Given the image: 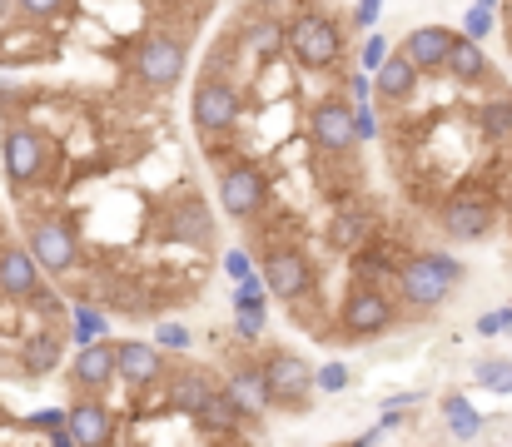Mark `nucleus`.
I'll use <instances>...</instances> for the list:
<instances>
[{"instance_id": "41", "label": "nucleus", "mask_w": 512, "mask_h": 447, "mask_svg": "<svg viewBox=\"0 0 512 447\" xmlns=\"http://www.w3.org/2000/svg\"><path fill=\"white\" fill-rule=\"evenodd\" d=\"M348 90H353V100H348V105H373V75H363V70H358V75L348 80Z\"/></svg>"}, {"instance_id": "38", "label": "nucleus", "mask_w": 512, "mask_h": 447, "mask_svg": "<svg viewBox=\"0 0 512 447\" xmlns=\"http://www.w3.org/2000/svg\"><path fill=\"white\" fill-rule=\"evenodd\" d=\"M264 328H269V313H234V333H239V343H259Z\"/></svg>"}, {"instance_id": "44", "label": "nucleus", "mask_w": 512, "mask_h": 447, "mask_svg": "<svg viewBox=\"0 0 512 447\" xmlns=\"http://www.w3.org/2000/svg\"><path fill=\"white\" fill-rule=\"evenodd\" d=\"M378 10H383V0H358V10H353V20H358V25L368 30V25L378 20Z\"/></svg>"}, {"instance_id": "30", "label": "nucleus", "mask_w": 512, "mask_h": 447, "mask_svg": "<svg viewBox=\"0 0 512 447\" xmlns=\"http://www.w3.org/2000/svg\"><path fill=\"white\" fill-rule=\"evenodd\" d=\"M229 308H234V313H269L264 279H259V274H254V279H239V284L229 289Z\"/></svg>"}, {"instance_id": "7", "label": "nucleus", "mask_w": 512, "mask_h": 447, "mask_svg": "<svg viewBox=\"0 0 512 447\" xmlns=\"http://www.w3.org/2000/svg\"><path fill=\"white\" fill-rule=\"evenodd\" d=\"M214 189H219V209L234 219V224H254L269 204V174L244 159V154H229L214 174Z\"/></svg>"}, {"instance_id": "31", "label": "nucleus", "mask_w": 512, "mask_h": 447, "mask_svg": "<svg viewBox=\"0 0 512 447\" xmlns=\"http://www.w3.org/2000/svg\"><path fill=\"white\" fill-rule=\"evenodd\" d=\"M478 130H483V140H503L512 130V100L508 95H498V100H488L483 110H478Z\"/></svg>"}, {"instance_id": "47", "label": "nucleus", "mask_w": 512, "mask_h": 447, "mask_svg": "<svg viewBox=\"0 0 512 447\" xmlns=\"http://www.w3.org/2000/svg\"><path fill=\"white\" fill-rule=\"evenodd\" d=\"M50 447H80V443L70 438V428H60V433H50Z\"/></svg>"}, {"instance_id": "39", "label": "nucleus", "mask_w": 512, "mask_h": 447, "mask_svg": "<svg viewBox=\"0 0 512 447\" xmlns=\"http://www.w3.org/2000/svg\"><path fill=\"white\" fill-rule=\"evenodd\" d=\"M383 60H388V40H383V35H368V40H363V55H358L363 75H373V70L383 65Z\"/></svg>"}, {"instance_id": "8", "label": "nucleus", "mask_w": 512, "mask_h": 447, "mask_svg": "<svg viewBox=\"0 0 512 447\" xmlns=\"http://www.w3.org/2000/svg\"><path fill=\"white\" fill-rule=\"evenodd\" d=\"M25 249L40 264V274H50V279H65L80 269V234L60 214H40L35 224H25Z\"/></svg>"}, {"instance_id": "4", "label": "nucleus", "mask_w": 512, "mask_h": 447, "mask_svg": "<svg viewBox=\"0 0 512 447\" xmlns=\"http://www.w3.org/2000/svg\"><path fill=\"white\" fill-rule=\"evenodd\" d=\"M184 65H189V40L174 35V30H145L130 45V70L155 95H170L174 85L184 80Z\"/></svg>"}, {"instance_id": "2", "label": "nucleus", "mask_w": 512, "mask_h": 447, "mask_svg": "<svg viewBox=\"0 0 512 447\" xmlns=\"http://www.w3.org/2000/svg\"><path fill=\"white\" fill-rule=\"evenodd\" d=\"M239 115H244V90H239V80H234L219 60L204 65V75L194 80V95H189V120H194L199 140L214 145V140L234 135Z\"/></svg>"}, {"instance_id": "12", "label": "nucleus", "mask_w": 512, "mask_h": 447, "mask_svg": "<svg viewBox=\"0 0 512 447\" xmlns=\"http://www.w3.org/2000/svg\"><path fill=\"white\" fill-rule=\"evenodd\" d=\"M219 393L234 403V413H239L244 423H264V418L274 413L269 383H264V368H259V353H254V358H249V353H234V358L224 363V373H219Z\"/></svg>"}, {"instance_id": "20", "label": "nucleus", "mask_w": 512, "mask_h": 447, "mask_svg": "<svg viewBox=\"0 0 512 447\" xmlns=\"http://www.w3.org/2000/svg\"><path fill=\"white\" fill-rule=\"evenodd\" d=\"M324 239H329L334 254H358V249L373 239V214H368L363 204H343V209H334Z\"/></svg>"}, {"instance_id": "21", "label": "nucleus", "mask_w": 512, "mask_h": 447, "mask_svg": "<svg viewBox=\"0 0 512 447\" xmlns=\"http://www.w3.org/2000/svg\"><path fill=\"white\" fill-rule=\"evenodd\" d=\"M234 45H239L249 60H259V65L279 60V55H284V25H279V15H249Z\"/></svg>"}, {"instance_id": "50", "label": "nucleus", "mask_w": 512, "mask_h": 447, "mask_svg": "<svg viewBox=\"0 0 512 447\" xmlns=\"http://www.w3.org/2000/svg\"><path fill=\"white\" fill-rule=\"evenodd\" d=\"M214 447H244V443H214Z\"/></svg>"}, {"instance_id": "10", "label": "nucleus", "mask_w": 512, "mask_h": 447, "mask_svg": "<svg viewBox=\"0 0 512 447\" xmlns=\"http://www.w3.org/2000/svg\"><path fill=\"white\" fill-rule=\"evenodd\" d=\"M259 279H264L269 298H279V303H299L319 284V274H314V264L299 244H269L259 254Z\"/></svg>"}, {"instance_id": "43", "label": "nucleus", "mask_w": 512, "mask_h": 447, "mask_svg": "<svg viewBox=\"0 0 512 447\" xmlns=\"http://www.w3.org/2000/svg\"><path fill=\"white\" fill-rule=\"evenodd\" d=\"M378 433H393V428H403V408H378V423H373Z\"/></svg>"}, {"instance_id": "34", "label": "nucleus", "mask_w": 512, "mask_h": 447, "mask_svg": "<svg viewBox=\"0 0 512 447\" xmlns=\"http://www.w3.org/2000/svg\"><path fill=\"white\" fill-rule=\"evenodd\" d=\"M353 388V373H348V363H324V368H314V393H348Z\"/></svg>"}, {"instance_id": "13", "label": "nucleus", "mask_w": 512, "mask_h": 447, "mask_svg": "<svg viewBox=\"0 0 512 447\" xmlns=\"http://www.w3.org/2000/svg\"><path fill=\"white\" fill-rule=\"evenodd\" d=\"M165 353L150 338H115V383L125 393H150L155 383H165Z\"/></svg>"}, {"instance_id": "14", "label": "nucleus", "mask_w": 512, "mask_h": 447, "mask_svg": "<svg viewBox=\"0 0 512 447\" xmlns=\"http://www.w3.org/2000/svg\"><path fill=\"white\" fill-rule=\"evenodd\" d=\"M309 145L319 149V154H329V159L358 149V140H353V105L348 100L329 95V100H319L309 110Z\"/></svg>"}, {"instance_id": "36", "label": "nucleus", "mask_w": 512, "mask_h": 447, "mask_svg": "<svg viewBox=\"0 0 512 447\" xmlns=\"http://www.w3.org/2000/svg\"><path fill=\"white\" fill-rule=\"evenodd\" d=\"M254 274H259V264H254L244 249H229V254H224V279H229V284H239V279H254Z\"/></svg>"}, {"instance_id": "48", "label": "nucleus", "mask_w": 512, "mask_h": 447, "mask_svg": "<svg viewBox=\"0 0 512 447\" xmlns=\"http://www.w3.org/2000/svg\"><path fill=\"white\" fill-rule=\"evenodd\" d=\"M15 10V0H0V25H5V15Z\"/></svg>"}, {"instance_id": "24", "label": "nucleus", "mask_w": 512, "mask_h": 447, "mask_svg": "<svg viewBox=\"0 0 512 447\" xmlns=\"http://www.w3.org/2000/svg\"><path fill=\"white\" fill-rule=\"evenodd\" d=\"M214 378H209V368H184V373H174L170 378V413H184V418H194L209 398H214Z\"/></svg>"}, {"instance_id": "32", "label": "nucleus", "mask_w": 512, "mask_h": 447, "mask_svg": "<svg viewBox=\"0 0 512 447\" xmlns=\"http://www.w3.org/2000/svg\"><path fill=\"white\" fill-rule=\"evenodd\" d=\"M70 5H75V0H15V15H20L25 25H55Z\"/></svg>"}, {"instance_id": "51", "label": "nucleus", "mask_w": 512, "mask_h": 447, "mask_svg": "<svg viewBox=\"0 0 512 447\" xmlns=\"http://www.w3.org/2000/svg\"><path fill=\"white\" fill-rule=\"evenodd\" d=\"M508 308H512V303H508Z\"/></svg>"}, {"instance_id": "6", "label": "nucleus", "mask_w": 512, "mask_h": 447, "mask_svg": "<svg viewBox=\"0 0 512 447\" xmlns=\"http://www.w3.org/2000/svg\"><path fill=\"white\" fill-rule=\"evenodd\" d=\"M0 159H5V179L10 189H35L55 174V145L40 125H5V140H0Z\"/></svg>"}, {"instance_id": "5", "label": "nucleus", "mask_w": 512, "mask_h": 447, "mask_svg": "<svg viewBox=\"0 0 512 447\" xmlns=\"http://www.w3.org/2000/svg\"><path fill=\"white\" fill-rule=\"evenodd\" d=\"M284 55H294V65L309 70V75L334 70L339 55H343L339 20L324 15V10H304V15H294V25H284Z\"/></svg>"}, {"instance_id": "27", "label": "nucleus", "mask_w": 512, "mask_h": 447, "mask_svg": "<svg viewBox=\"0 0 512 447\" xmlns=\"http://www.w3.org/2000/svg\"><path fill=\"white\" fill-rule=\"evenodd\" d=\"M443 423H448V433L458 443H478L483 428H488V418L468 403V393H443Z\"/></svg>"}, {"instance_id": "46", "label": "nucleus", "mask_w": 512, "mask_h": 447, "mask_svg": "<svg viewBox=\"0 0 512 447\" xmlns=\"http://www.w3.org/2000/svg\"><path fill=\"white\" fill-rule=\"evenodd\" d=\"M378 438H383V433H378V428H368V433H358L353 443H339V447H378Z\"/></svg>"}, {"instance_id": "26", "label": "nucleus", "mask_w": 512, "mask_h": 447, "mask_svg": "<svg viewBox=\"0 0 512 447\" xmlns=\"http://www.w3.org/2000/svg\"><path fill=\"white\" fill-rule=\"evenodd\" d=\"M418 80H423V75H418L403 55H388V60L373 70V95H378V100L403 105V100H413V95H418Z\"/></svg>"}, {"instance_id": "33", "label": "nucleus", "mask_w": 512, "mask_h": 447, "mask_svg": "<svg viewBox=\"0 0 512 447\" xmlns=\"http://www.w3.org/2000/svg\"><path fill=\"white\" fill-rule=\"evenodd\" d=\"M150 343H155L160 353H189V348H194V333H189L184 323H160V328L150 333Z\"/></svg>"}, {"instance_id": "9", "label": "nucleus", "mask_w": 512, "mask_h": 447, "mask_svg": "<svg viewBox=\"0 0 512 447\" xmlns=\"http://www.w3.org/2000/svg\"><path fill=\"white\" fill-rule=\"evenodd\" d=\"M438 229H443L453 244H478V239H488V234L498 229V199L483 194V189H473V184H463V189H453V194L443 199Z\"/></svg>"}, {"instance_id": "3", "label": "nucleus", "mask_w": 512, "mask_h": 447, "mask_svg": "<svg viewBox=\"0 0 512 447\" xmlns=\"http://www.w3.org/2000/svg\"><path fill=\"white\" fill-rule=\"evenodd\" d=\"M398 323V298L388 294V284L378 279H353L339 298V318H334V338L339 343H373Z\"/></svg>"}, {"instance_id": "16", "label": "nucleus", "mask_w": 512, "mask_h": 447, "mask_svg": "<svg viewBox=\"0 0 512 447\" xmlns=\"http://www.w3.org/2000/svg\"><path fill=\"white\" fill-rule=\"evenodd\" d=\"M65 428L80 447H115L120 443V413L105 398H75L65 408Z\"/></svg>"}, {"instance_id": "49", "label": "nucleus", "mask_w": 512, "mask_h": 447, "mask_svg": "<svg viewBox=\"0 0 512 447\" xmlns=\"http://www.w3.org/2000/svg\"><path fill=\"white\" fill-rule=\"evenodd\" d=\"M478 5H488V10H493V5H498V0H478Z\"/></svg>"}, {"instance_id": "19", "label": "nucleus", "mask_w": 512, "mask_h": 447, "mask_svg": "<svg viewBox=\"0 0 512 447\" xmlns=\"http://www.w3.org/2000/svg\"><path fill=\"white\" fill-rule=\"evenodd\" d=\"M165 239L174 244H194V249H209L214 244V214L199 194H179L170 214H165Z\"/></svg>"}, {"instance_id": "25", "label": "nucleus", "mask_w": 512, "mask_h": 447, "mask_svg": "<svg viewBox=\"0 0 512 447\" xmlns=\"http://www.w3.org/2000/svg\"><path fill=\"white\" fill-rule=\"evenodd\" d=\"M443 75H453L458 85H493V60L483 55V45L478 40H463L458 35V45H453V55H448V65H443Z\"/></svg>"}, {"instance_id": "1", "label": "nucleus", "mask_w": 512, "mask_h": 447, "mask_svg": "<svg viewBox=\"0 0 512 447\" xmlns=\"http://www.w3.org/2000/svg\"><path fill=\"white\" fill-rule=\"evenodd\" d=\"M463 279H468V264L453 254H408L393 269V298L418 313H433L463 289Z\"/></svg>"}, {"instance_id": "18", "label": "nucleus", "mask_w": 512, "mask_h": 447, "mask_svg": "<svg viewBox=\"0 0 512 447\" xmlns=\"http://www.w3.org/2000/svg\"><path fill=\"white\" fill-rule=\"evenodd\" d=\"M453 45H458V30H448V25H418V30H408V35H403L398 55H403L418 75H443V65H448Z\"/></svg>"}, {"instance_id": "29", "label": "nucleus", "mask_w": 512, "mask_h": 447, "mask_svg": "<svg viewBox=\"0 0 512 447\" xmlns=\"http://www.w3.org/2000/svg\"><path fill=\"white\" fill-rule=\"evenodd\" d=\"M473 383L483 393L512 398V358H483V363H473Z\"/></svg>"}, {"instance_id": "28", "label": "nucleus", "mask_w": 512, "mask_h": 447, "mask_svg": "<svg viewBox=\"0 0 512 447\" xmlns=\"http://www.w3.org/2000/svg\"><path fill=\"white\" fill-rule=\"evenodd\" d=\"M110 333V313L90 308V303H70V338L85 348V343H100Z\"/></svg>"}, {"instance_id": "45", "label": "nucleus", "mask_w": 512, "mask_h": 447, "mask_svg": "<svg viewBox=\"0 0 512 447\" xmlns=\"http://www.w3.org/2000/svg\"><path fill=\"white\" fill-rule=\"evenodd\" d=\"M423 403V393H388L383 398V408H418Z\"/></svg>"}, {"instance_id": "17", "label": "nucleus", "mask_w": 512, "mask_h": 447, "mask_svg": "<svg viewBox=\"0 0 512 447\" xmlns=\"http://www.w3.org/2000/svg\"><path fill=\"white\" fill-rule=\"evenodd\" d=\"M0 298H10V303H40L45 298V274L30 259L25 244H0Z\"/></svg>"}, {"instance_id": "37", "label": "nucleus", "mask_w": 512, "mask_h": 447, "mask_svg": "<svg viewBox=\"0 0 512 447\" xmlns=\"http://www.w3.org/2000/svg\"><path fill=\"white\" fill-rule=\"evenodd\" d=\"M353 140H358V145L378 140V115H373V105H353Z\"/></svg>"}, {"instance_id": "11", "label": "nucleus", "mask_w": 512, "mask_h": 447, "mask_svg": "<svg viewBox=\"0 0 512 447\" xmlns=\"http://www.w3.org/2000/svg\"><path fill=\"white\" fill-rule=\"evenodd\" d=\"M259 368H264V383H269V403L274 408H289V413H299V408H309V398H314V368L294 353V348H264L259 353Z\"/></svg>"}, {"instance_id": "40", "label": "nucleus", "mask_w": 512, "mask_h": 447, "mask_svg": "<svg viewBox=\"0 0 512 447\" xmlns=\"http://www.w3.org/2000/svg\"><path fill=\"white\" fill-rule=\"evenodd\" d=\"M25 428H35V433H45V438H50V433H60V428H65V408H40V413H30V418H25Z\"/></svg>"}, {"instance_id": "35", "label": "nucleus", "mask_w": 512, "mask_h": 447, "mask_svg": "<svg viewBox=\"0 0 512 447\" xmlns=\"http://www.w3.org/2000/svg\"><path fill=\"white\" fill-rule=\"evenodd\" d=\"M488 35H493V10H488V5H473V10L463 15V40H478V45H483Z\"/></svg>"}, {"instance_id": "23", "label": "nucleus", "mask_w": 512, "mask_h": 447, "mask_svg": "<svg viewBox=\"0 0 512 447\" xmlns=\"http://www.w3.org/2000/svg\"><path fill=\"white\" fill-rule=\"evenodd\" d=\"M60 353H65V338H60L55 328H35V333H25V343H20V373H25V378H45V373L60 368Z\"/></svg>"}, {"instance_id": "42", "label": "nucleus", "mask_w": 512, "mask_h": 447, "mask_svg": "<svg viewBox=\"0 0 512 447\" xmlns=\"http://www.w3.org/2000/svg\"><path fill=\"white\" fill-rule=\"evenodd\" d=\"M498 333H508L503 308H493V313H483V318H478V338H498Z\"/></svg>"}, {"instance_id": "22", "label": "nucleus", "mask_w": 512, "mask_h": 447, "mask_svg": "<svg viewBox=\"0 0 512 447\" xmlns=\"http://www.w3.org/2000/svg\"><path fill=\"white\" fill-rule=\"evenodd\" d=\"M189 423H194V433L209 438V443H239V428H244V418L234 413V403H229L219 388H214V398H209Z\"/></svg>"}, {"instance_id": "15", "label": "nucleus", "mask_w": 512, "mask_h": 447, "mask_svg": "<svg viewBox=\"0 0 512 447\" xmlns=\"http://www.w3.org/2000/svg\"><path fill=\"white\" fill-rule=\"evenodd\" d=\"M70 388L75 398H105L115 388V338H100V343H85L75 358H70Z\"/></svg>"}]
</instances>
